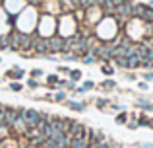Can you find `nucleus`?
<instances>
[{
	"instance_id": "nucleus-1",
	"label": "nucleus",
	"mask_w": 153,
	"mask_h": 148,
	"mask_svg": "<svg viewBox=\"0 0 153 148\" xmlns=\"http://www.w3.org/2000/svg\"><path fill=\"white\" fill-rule=\"evenodd\" d=\"M10 49H14V51L31 49V35H25V33H22V31H16L14 35H10Z\"/></svg>"
},
{
	"instance_id": "nucleus-2",
	"label": "nucleus",
	"mask_w": 153,
	"mask_h": 148,
	"mask_svg": "<svg viewBox=\"0 0 153 148\" xmlns=\"http://www.w3.org/2000/svg\"><path fill=\"white\" fill-rule=\"evenodd\" d=\"M18 117H19L18 115V107H6V109L0 113V123H4L8 129H12V125L16 123Z\"/></svg>"
},
{
	"instance_id": "nucleus-3",
	"label": "nucleus",
	"mask_w": 153,
	"mask_h": 148,
	"mask_svg": "<svg viewBox=\"0 0 153 148\" xmlns=\"http://www.w3.org/2000/svg\"><path fill=\"white\" fill-rule=\"evenodd\" d=\"M31 49H33L35 53H47V51H49V41H47V37L31 35Z\"/></svg>"
},
{
	"instance_id": "nucleus-4",
	"label": "nucleus",
	"mask_w": 153,
	"mask_h": 148,
	"mask_svg": "<svg viewBox=\"0 0 153 148\" xmlns=\"http://www.w3.org/2000/svg\"><path fill=\"white\" fill-rule=\"evenodd\" d=\"M70 123H72V121H68V119H52L51 125L54 127V129L58 131L60 134H62V133H68V127H70Z\"/></svg>"
},
{
	"instance_id": "nucleus-5",
	"label": "nucleus",
	"mask_w": 153,
	"mask_h": 148,
	"mask_svg": "<svg viewBox=\"0 0 153 148\" xmlns=\"http://www.w3.org/2000/svg\"><path fill=\"white\" fill-rule=\"evenodd\" d=\"M45 140H47V137H45L43 133H39V134H35V137H31V138H29V146H37V148H39Z\"/></svg>"
},
{
	"instance_id": "nucleus-6",
	"label": "nucleus",
	"mask_w": 153,
	"mask_h": 148,
	"mask_svg": "<svg viewBox=\"0 0 153 148\" xmlns=\"http://www.w3.org/2000/svg\"><path fill=\"white\" fill-rule=\"evenodd\" d=\"M87 140L85 138H72L70 140V148H85Z\"/></svg>"
},
{
	"instance_id": "nucleus-7",
	"label": "nucleus",
	"mask_w": 153,
	"mask_h": 148,
	"mask_svg": "<svg viewBox=\"0 0 153 148\" xmlns=\"http://www.w3.org/2000/svg\"><path fill=\"white\" fill-rule=\"evenodd\" d=\"M78 6H79V8H83V10H87V8L97 6V0H79V2H78Z\"/></svg>"
},
{
	"instance_id": "nucleus-8",
	"label": "nucleus",
	"mask_w": 153,
	"mask_h": 148,
	"mask_svg": "<svg viewBox=\"0 0 153 148\" xmlns=\"http://www.w3.org/2000/svg\"><path fill=\"white\" fill-rule=\"evenodd\" d=\"M8 76H10V78H16V80H22L23 76H25V72H23V70H19L18 66H16L14 70H10V72H8Z\"/></svg>"
},
{
	"instance_id": "nucleus-9",
	"label": "nucleus",
	"mask_w": 153,
	"mask_h": 148,
	"mask_svg": "<svg viewBox=\"0 0 153 148\" xmlns=\"http://www.w3.org/2000/svg\"><path fill=\"white\" fill-rule=\"evenodd\" d=\"M0 49H10V35H0Z\"/></svg>"
},
{
	"instance_id": "nucleus-10",
	"label": "nucleus",
	"mask_w": 153,
	"mask_h": 148,
	"mask_svg": "<svg viewBox=\"0 0 153 148\" xmlns=\"http://www.w3.org/2000/svg\"><path fill=\"white\" fill-rule=\"evenodd\" d=\"M66 105L74 111H83V103H76V101H66Z\"/></svg>"
},
{
	"instance_id": "nucleus-11",
	"label": "nucleus",
	"mask_w": 153,
	"mask_h": 148,
	"mask_svg": "<svg viewBox=\"0 0 153 148\" xmlns=\"http://www.w3.org/2000/svg\"><path fill=\"white\" fill-rule=\"evenodd\" d=\"M52 101H66V92H58V94L54 95Z\"/></svg>"
},
{
	"instance_id": "nucleus-12",
	"label": "nucleus",
	"mask_w": 153,
	"mask_h": 148,
	"mask_svg": "<svg viewBox=\"0 0 153 148\" xmlns=\"http://www.w3.org/2000/svg\"><path fill=\"white\" fill-rule=\"evenodd\" d=\"M27 86H29L31 90H35V88H39V82L35 78H29V80H27Z\"/></svg>"
},
{
	"instance_id": "nucleus-13",
	"label": "nucleus",
	"mask_w": 153,
	"mask_h": 148,
	"mask_svg": "<svg viewBox=\"0 0 153 148\" xmlns=\"http://www.w3.org/2000/svg\"><path fill=\"white\" fill-rule=\"evenodd\" d=\"M27 4H29V6H43V2H45V0H25Z\"/></svg>"
},
{
	"instance_id": "nucleus-14",
	"label": "nucleus",
	"mask_w": 153,
	"mask_h": 148,
	"mask_svg": "<svg viewBox=\"0 0 153 148\" xmlns=\"http://www.w3.org/2000/svg\"><path fill=\"white\" fill-rule=\"evenodd\" d=\"M22 88H23V86H22V84H18V82H12V84H10V90H14V92H19Z\"/></svg>"
},
{
	"instance_id": "nucleus-15",
	"label": "nucleus",
	"mask_w": 153,
	"mask_h": 148,
	"mask_svg": "<svg viewBox=\"0 0 153 148\" xmlns=\"http://www.w3.org/2000/svg\"><path fill=\"white\" fill-rule=\"evenodd\" d=\"M47 80H49V86H56V82H58V76H54V74H52V76H49V78H47Z\"/></svg>"
},
{
	"instance_id": "nucleus-16",
	"label": "nucleus",
	"mask_w": 153,
	"mask_h": 148,
	"mask_svg": "<svg viewBox=\"0 0 153 148\" xmlns=\"http://www.w3.org/2000/svg\"><path fill=\"white\" fill-rule=\"evenodd\" d=\"M70 76H72V80H78L79 76H82V72H79V70H70Z\"/></svg>"
},
{
	"instance_id": "nucleus-17",
	"label": "nucleus",
	"mask_w": 153,
	"mask_h": 148,
	"mask_svg": "<svg viewBox=\"0 0 153 148\" xmlns=\"http://www.w3.org/2000/svg\"><path fill=\"white\" fill-rule=\"evenodd\" d=\"M93 86H95V84L91 82V80H85V82H83V88H85V90H91Z\"/></svg>"
},
{
	"instance_id": "nucleus-18",
	"label": "nucleus",
	"mask_w": 153,
	"mask_h": 148,
	"mask_svg": "<svg viewBox=\"0 0 153 148\" xmlns=\"http://www.w3.org/2000/svg\"><path fill=\"white\" fill-rule=\"evenodd\" d=\"M82 61H83V62H93V61H95V57H93V55H85Z\"/></svg>"
},
{
	"instance_id": "nucleus-19",
	"label": "nucleus",
	"mask_w": 153,
	"mask_h": 148,
	"mask_svg": "<svg viewBox=\"0 0 153 148\" xmlns=\"http://www.w3.org/2000/svg\"><path fill=\"white\" fill-rule=\"evenodd\" d=\"M43 72H41V70H39V68H35V70H31V78H39V76H41Z\"/></svg>"
},
{
	"instance_id": "nucleus-20",
	"label": "nucleus",
	"mask_w": 153,
	"mask_h": 148,
	"mask_svg": "<svg viewBox=\"0 0 153 148\" xmlns=\"http://www.w3.org/2000/svg\"><path fill=\"white\" fill-rule=\"evenodd\" d=\"M103 86L105 88H112V86H114V82H112V80H107V82H103Z\"/></svg>"
},
{
	"instance_id": "nucleus-21",
	"label": "nucleus",
	"mask_w": 153,
	"mask_h": 148,
	"mask_svg": "<svg viewBox=\"0 0 153 148\" xmlns=\"http://www.w3.org/2000/svg\"><path fill=\"white\" fill-rule=\"evenodd\" d=\"M103 72H105V74H112V68H108V66H105V68H103Z\"/></svg>"
},
{
	"instance_id": "nucleus-22",
	"label": "nucleus",
	"mask_w": 153,
	"mask_h": 148,
	"mask_svg": "<svg viewBox=\"0 0 153 148\" xmlns=\"http://www.w3.org/2000/svg\"><path fill=\"white\" fill-rule=\"evenodd\" d=\"M4 109H6V105H2V103H0V113H2Z\"/></svg>"
},
{
	"instance_id": "nucleus-23",
	"label": "nucleus",
	"mask_w": 153,
	"mask_h": 148,
	"mask_svg": "<svg viewBox=\"0 0 153 148\" xmlns=\"http://www.w3.org/2000/svg\"><path fill=\"white\" fill-rule=\"evenodd\" d=\"M0 62H2V57H0Z\"/></svg>"
}]
</instances>
